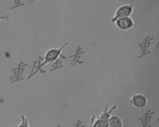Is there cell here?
I'll return each mask as SVG.
<instances>
[{
	"instance_id": "obj_8",
	"label": "cell",
	"mask_w": 159,
	"mask_h": 127,
	"mask_svg": "<svg viewBox=\"0 0 159 127\" xmlns=\"http://www.w3.org/2000/svg\"><path fill=\"white\" fill-rule=\"evenodd\" d=\"M10 18L8 16H5V15H0V21L1 20H9Z\"/></svg>"
},
{
	"instance_id": "obj_7",
	"label": "cell",
	"mask_w": 159,
	"mask_h": 127,
	"mask_svg": "<svg viewBox=\"0 0 159 127\" xmlns=\"http://www.w3.org/2000/svg\"><path fill=\"white\" fill-rule=\"evenodd\" d=\"M21 118H22V120H21V123H20L19 125H18V126H27L29 127V121H28V119L26 118V116H25L21 115Z\"/></svg>"
},
{
	"instance_id": "obj_4",
	"label": "cell",
	"mask_w": 159,
	"mask_h": 127,
	"mask_svg": "<svg viewBox=\"0 0 159 127\" xmlns=\"http://www.w3.org/2000/svg\"><path fill=\"white\" fill-rule=\"evenodd\" d=\"M114 23L118 28L120 29V30H123V31L129 30V29L134 27V21L131 17L119 18L114 21Z\"/></svg>"
},
{
	"instance_id": "obj_6",
	"label": "cell",
	"mask_w": 159,
	"mask_h": 127,
	"mask_svg": "<svg viewBox=\"0 0 159 127\" xmlns=\"http://www.w3.org/2000/svg\"><path fill=\"white\" fill-rule=\"evenodd\" d=\"M108 125L109 127H122L124 126V124L119 116L111 115L109 117Z\"/></svg>"
},
{
	"instance_id": "obj_2",
	"label": "cell",
	"mask_w": 159,
	"mask_h": 127,
	"mask_svg": "<svg viewBox=\"0 0 159 127\" xmlns=\"http://www.w3.org/2000/svg\"><path fill=\"white\" fill-rule=\"evenodd\" d=\"M133 12H134V6L132 5H123V6H119L116 10L114 17L111 19V21L114 22L116 20H118L119 18L130 17Z\"/></svg>"
},
{
	"instance_id": "obj_3",
	"label": "cell",
	"mask_w": 159,
	"mask_h": 127,
	"mask_svg": "<svg viewBox=\"0 0 159 127\" xmlns=\"http://www.w3.org/2000/svg\"><path fill=\"white\" fill-rule=\"evenodd\" d=\"M66 46H67V43H66L64 46L60 47L59 49H51L50 50H48V51L46 52L45 56H44V61H43V63L42 64V66L45 65L48 63H51V62L55 61L60 56L61 51L64 50V48Z\"/></svg>"
},
{
	"instance_id": "obj_5",
	"label": "cell",
	"mask_w": 159,
	"mask_h": 127,
	"mask_svg": "<svg viewBox=\"0 0 159 127\" xmlns=\"http://www.w3.org/2000/svg\"><path fill=\"white\" fill-rule=\"evenodd\" d=\"M131 104L138 109H143L148 105V98L142 94H135L131 97Z\"/></svg>"
},
{
	"instance_id": "obj_1",
	"label": "cell",
	"mask_w": 159,
	"mask_h": 127,
	"mask_svg": "<svg viewBox=\"0 0 159 127\" xmlns=\"http://www.w3.org/2000/svg\"><path fill=\"white\" fill-rule=\"evenodd\" d=\"M108 105L105 106L104 110L102 111V113L100 115V116L97 118L94 123H91L90 125L91 126H95V127H109L108 125V121H109V117L111 115L112 111H113L116 107H113L111 110H108Z\"/></svg>"
}]
</instances>
